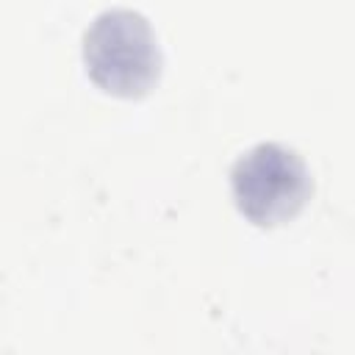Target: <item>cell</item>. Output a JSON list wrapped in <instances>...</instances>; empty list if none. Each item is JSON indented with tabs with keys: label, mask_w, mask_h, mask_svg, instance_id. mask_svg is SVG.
Wrapping results in <instances>:
<instances>
[{
	"label": "cell",
	"mask_w": 355,
	"mask_h": 355,
	"mask_svg": "<svg viewBox=\"0 0 355 355\" xmlns=\"http://www.w3.org/2000/svg\"><path fill=\"white\" fill-rule=\"evenodd\" d=\"M83 61L92 80L119 97L144 94L161 69L150 22L133 8L100 11L83 33Z\"/></svg>",
	"instance_id": "cell-1"
},
{
	"label": "cell",
	"mask_w": 355,
	"mask_h": 355,
	"mask_svg": "<svg viewBox=\"0 0 355 355\" xmlns=\"http://www.w3.org/2000/svg\"><path fill=\"white\" fill-rule=\"evenodd\" d=\"M230 189L247 219L277 225L302 208L311 194V175L297 150L280 141H258L233 161Z\"/></svg>",
	"instance_id": "cell-2"
}]
</instances>
